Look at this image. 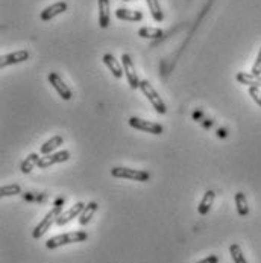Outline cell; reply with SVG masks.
I'll return each instance as SVG.
<instances>
[{"label": "cell", "mask_w": 261, "mask_h": 263, "mask_svg": "<svg viewBox=\"0 0 261 263\" xmlns=\"http://www.w3.org/2000/svg\"><path fill=\"white\" fill-rule=\"evenodd\" d=\"M88 239L87 231H72V233H66V234H58L52 239H49L46 242V248L49 250H56L63 245H69V243H77V242H85Z\"/></svg>", "instance_id": "obj_1"}, {"label": "cell", "mask_w": 261, "mask_h": 263, "mask_svg": "<svg viewBox=\"0 0 261 263\" xmlns=\"http://www.w3.org/2000/svg\"><path fill=\"white\" fill-rule=\"evenodd\" d=\"M61 212H63V204H56L53 209H50V212H49V213L41 219V222H38V226L34 228L32 237H34V239L43 237V236L50 230V227L53 226V224H56V219L59 218Z\"/></svg>", "instance_id": "obj_2"}, {"label": "cell", "mask_w": 261, "mask_h": 263, "mask_svg": "<svg viewBox=\"0 0 261 263\" xmlns=\"http://www.w3.org/2000/svg\"><path fill=\"white\" fill-rule=\"evenodd\" d=\"M111 175L114 178H123V180H132V181H140V183H146L149 181L150 175L148 171H142V169H129V167H112Z\"/></svg>", "instance_id": "obj_3"}, {"label": "cell", "mask_w": 261, "mask_h": 263, "mask_svg": "<svg viewBox=\"0 0 261 263\" xmlns=\"http://www.w3.org/2000/svg\"><path fill=\"white\" fill-rule=\"evenodd\" d=\"M140 90L143 91V95L148 98L152 107L155 108V111L159 114H166L167 113V107L164 104V101L161 99V96L156 93V90L152 87L149 81H140Z\"/></svg>", "instance_id": "obj_4"}, {"label": "cell", "mask_w": 261, "mask_h": 263, "mask_svg": "<svg viewBox=\"0 0 261 263\" xmlns=\"http://www.w3.org/2000/svg\"><path fill=\"white\" fill-rule=\"evenodd\" d=\"M129 125L132 128H135V129H140V131H145V133H149V134H155V136H159L164 131L163 125H159L156 122H150V120H145V119L135 117V116H132L129 119Z\"/></svg>", "instance_id": "obj_5"}, {"label": "cell", "mask_w": 261, "mask_h": 263, "mask_svg": "<svg viewBox=\"0 0 261 263\" xmlns=\"http://www.w3.org/2000/svg\"><path fill=\"white\" fill-rule=\"evenodd\" d=\"M122 64H123V70H125V75L128 79V84L132 90L138 88L140 87V81H138V76L135 72V66L132 63V58L128 55V53H122Z\"/></svg>", "instance_id": "obj_6"}, {"label": "cell", "mask_w": 261, "mask_h": 263, "mask_svg": "<svg viewBox=\"0 0 261 263\" xmlns=\"http://www.w3.org/2000/svg\"><path fill=\"white\" fill-rule=\"evenodd\" d=\"M70 158V152L69 151H59V152H52L46 157H41L39 161H38V167L39 169H46V167H50L53 164H58V163H64Z\"/></svg>", "instance_id": "obj_7"}, {"label": "cell", "mask_w": 261, "mask_h": 263, "mask_svg": "<svg viewBox=\"0 0 261 263\" xmlns=\"http://www.w3.org/2000/svg\"><path fill=\"white\" fill-rule=\"evenodd\" d=\"M47 79H49V82H50V85L56 90V93L64 99V101H70L72 99V90L67 87V84L63 81V78L58 75V73H55V72H52L50 75L47 76Z\"/></svg>", "instance_id": "obj_8"}, {"label": "cell", "mask_w": 261, "mask_h": 263, "mask_svg": "<svg viewBox=\"0 0 261 263\" xmlns=\"http://www.w3.org/2000/svg\"><path fill=\"white\" fill-rule=\"evenodd\" d=\"M84 207H85V204H84V202H76L73 207H70L69 210L63 212V213L59 215V218L56 219V226L58 227L67 226V224H69V222H72L75 218H79V215L82 213Z\"/></svg>", "instance_id": "obj_9"}, {"label": "cell", "mask_w": 261, "mask_h": 263, "mask_svg": "<svg viewBox=\"0 0 261 263\" xmlns=\"http://www.w3.org/2000/svg\"><path fill=\"white\" fill-rule=\"evenodd\" d=\"M67 8H69V5H67L66 2H56V3H53V5H50V6H47L44 11H41L39 18H41L43 22H49V20L55 18L56 15H59V14L66 12V11H67Z\"/></svg>", "instance_id": "obj_10"}, {"label": "cell", "mask_w": 261, "mask_h": 263, "mask_svg": "<svg viewBox=\"0 0 261 263\" xmlns=\"http://www.w3.org/2000/svg\"><path fill=\"white\" fill-rule=\"evenodd\" d=\"M26 60H29V52H28V50H17V52L8 53V55H3V57H2V60H0V67H2V69H5V67L12 66V64L25 63Z\"/></svg>", "instance_id": "obj_11"}, {"label": "cell", "mask_w": 261, "mask_h": 263, "mask_svg": "<svg viewBox=\"0 0 261 263\" xmlns=\"http://www.w3.org/2000/svg\"><path fill=\"white\" fill-rule=\"evenodd\" d=\"M115 17L123 22H142L143 20V14L140 11H132L128 8H118L115 11Z\"/></svg>", "instance_id": "obj_12"}, {"label": "cell", "mask_w": 261, "mask_h": 263, "mask_svg": "<svg viewBox=\"0 0 261 263\" xmlns=\"http://www.w3.org/2000/svg\"><path fill=\"white\" fill-rule=\"evenodd\" d=\"M99 26L102 29L110 26V0H99Z\"/></svg>", "instance_id": "obj_13"}, {"label": "cell", "mask_w": 261, "mask_h": 263, "mask_svg": "<svg viewBox=\"0 0 261 263\" xmlns=\"http://www.w3.org/2000/svg\"><path fill=\"white\" fill-rule=\"evenodd\" d=\"M214 198H216V193H214L213 190H207V192H205L202 201H200L199 205H197V212H199L200 216L208 215V212L211 210V205H213V202H214Z\"/></svg>", "instance_id": "obj_14"}, {"label": "cell", "mask_w": 261, "mask_h": 263, "mask_svg": "<svg viewBox=\"0 0 261 263\" xmlns=\"http://www.w3.org/2000/svg\"><path fill=\"white\" fill-rule=\"evenodd\" d=\"M235 79L248 87H258L261 88V75H254V73H246V72H238Z\"/></svg>", "instance_id": "obj_15"}, {"label": "cell", "mask_w": 261, "mask_h": 263, "mask_svg": "<svg viewBox=\"0 0 261 263\" xmlns=\"http://www.w3.org/2000/svg\"><path fill=\"white\" fill-rule=\"evenodd\" d=\"M97 209H99V204H97L96 201H91V202H88V204L84 207L82 213L79 215V224H81L82 227L87 226V224L91 221V218L94 216V213L97 212Z\"/></svg>", "instance_id": "obj_16"}, {"label": "cell", "mask_w": 261, "mask_h": 263, "mask_svg": "<svg viewBox=\"0 0 261 263\" xmlns=\"http://www.w3.org/2000/svg\"><path fill=\"white\" fill-rule=\"evenodd\" d=\"M104 63H105L107 67L111 70V73L114 75V78L120 79V78L123 76V69H122V66H120V63L114 58L112 53H105V55H104Z\"/></svg>", "instance_id": "obj_17"}, {"label": "cell", "mask_w": 261, "mask_h": 263, "mask_svg": "<svg viewBox=\"0 0 261 263\" xmlns=\"http://www.w3.org/2000/svg\"><path fill=\"white\" fill-rule=\"evenodd\" d=\"M63 143H64V139H63L61 136H53L52 139H49V140L39 148V154H41V155H49V154H52L55 149H58Z\"/></svg>", "instance_id": "obj_18"}, {"label": "cell", "mask_w": 261, "mask_h": 263, "mask_svg": "<svg viewBox=\"0 0 261 263\" xmlns=\"http://www.w3.org/2000/svg\"><path fill=\"white\" fill-rule=\"evenodd\" d=\"M235 207H237V213L238 216L245 218L249 215V205H248V199L245 196L243 192H237L235 193Z\"/></svg>", "instance_id": "obj_19"}, {"label": "cell", "mask_w": 261, "mask_h": 263, "mask_svg": "<svg viewBox=\"0 0 261 263\" xmlns=\"http://www.w3.org/2000/svg\"><path fill=\"white\" fill-rule=\"evenodd\" d=\"M39 155L38 154H29L25 160H23V163H22V166H20V171L23 172V174H29L35 166H38V161H39Z\"/></svg>", "instance_id": "obj_20"}, {"label": "cell", "mask_w": 261, "mask_h": 263, "mask_svg": "<svg viewBox=\"0 0 261 263\" xmlns=\"http://www.w3.org/2000/svg\"><path fill=\"white\" fill-rule=\"evenodd\" d=\"M146 3H148V6H149V11L150 14H152V17H153V20L158 22V23H161V22L164 20V14H163V11H161L159 0H146Z\"/></svg>", "instance_id": "obj_21"}, {"label": "cell", "mask_w": 261, "mask_h": 263, "mask_svg": "<svg viewBox=\"0 0 261 263\" xmlns=\"http://www.w3.org/2000/svg\"><path fill=\"white\" fill-rule=\"evenodd\" d=\"M229 254H231L232 262L234 263H248V260H246V257H245V254H243V251H242V248H240L238 243H232L229 247Z\"/></svg>", "instance_id": "obj_22"}, {"label": "cell", "mask_w": 261, "mask_h": 263, "mask_svg": "<svg viewBox=\"0 0 261 263\" xmlns=\"http://www.w3.org/2000/svg\"><path fill=\"white\" fill-rule=\"evenodd\" d=\"M163 34L164 32L161 29H158V28H148V26H145V28L138 29V35L142 38H152V40H155V38L163 37Z\"/></svg>", "instance_id": "obj_23"}, {"label": "cell", "mask_w": 261, "mask_h": 263, "mask_svg": "<svg viewBox=\"0 0 261 263\" xmlns=\"http://www.w3.org/2000/svg\"><path fill=\"white\" fill-rule=\"evenodd\" d=\"M22 193V187L20 184H8L0 189V195L2 196H15Z\"/></svg>", "instance_id": "obj_24"}, {"label": "cell", "mask_w": 261, "mask_h": 263, "mask_svg": "<svg viewBox=\"0 0 261 263\" xmlns=\"http://www.w3.org/2000/svg\"><path fill=\"white\" fill-rule=\"evenodd\" d=\"M249 96L255 101L258 107H261V90L258 87H249Z\"/></svg>", "instance_id": "obj_25"}, {"label": "cell", "mask_w": 261, "mask_h": 263, "mask_svg": "<svg viewBox=\"0 0 261 263\" xmlns=\"http://www.w3.org/2000/svg\"><path fill=\"white\" fill-rule=\"evenodd\" d=\"M251 73H254V75H261V47L258 55H257V60H255V63H254V66H252Z\"/></svg>", "instance_id": "obj_26"}, {"label": "cell", "mask_w": 261, "mask_h": 263, "mask_svg": "<svg viewBox=\"0 0 261 263\" xmlns=\"http://www.w3.org/2000/svg\"><path fill=\"white\" fill-rule=\"evenodd\" d=\"M196 263H219V257L217 256H208L207 259H202L200 262Z\"/></svg>", "instance_id": "obj_27"}, {"label": "cell", "mask_w": 261, "mask_h": 263, "mask_svg": "<svg viewBox=\"0 0 261 263\" xmlns=\"http://www.w3.org/2000/svg\"><path fill=\"white\" fill-rule=\"evenodd\" d=\"M123 2H129V0H123Z\"/></svg>", "instance_id": "obj_28"}]
</instances>
